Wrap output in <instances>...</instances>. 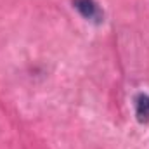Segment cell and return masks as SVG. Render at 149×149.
I'll list each match as a JSON object with an SVG mask.
<instances>
[{
  "label": "cell",
  "instance_id": "1",
  "mask_svg": "<svg viewBox=\"0 0 149 149\" xmlns=\"http://www.w3.org/2000/svg\"><path fill=\"white\" fill-rule=\"evenodd\" d=\"M73 3L83 17H87L90 21H101L102 19V12L94 0H74Z\"/></svg>",
  "mask_w": 149,
  "mask_h": 149
},
{
  "label": "cell",
  "instance_id": "2",
  "mask_svg": "<svg viewBox=\"0 0 149 149\" xmlns=\"http://www.w3.org/2000/svg\"><path fill=\"white\" fill-rule=\"evenodd\" d=\"M135 111L141 121H149V95L141 94L135 101Z\"/></svg>",
  "mask_w": 149,
  "mask_h": 149
}]
</instances>
